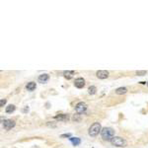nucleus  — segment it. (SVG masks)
<instances>
[{
	"mask_svg": "<svg viewBox=\"0 0 148 148\" xmlns=\"http://www.w3.org/2000/svg\"><path fill=\"white\" fill-rule=\"evenodd\" d=\"M114 130L112 128V127H104L102 128V131H101V135H102V138L106 141H111L113 137H114Z\"/></svg>",
	"mask_w": 148,
	"mask_h": 148,
	"instance_id": "obj_1",
	"label": "nucleus"
},
{
	"mask_svg": "<svg viewBox=\"0 0 148 148\" xmlns=\"http://www.w3.org/2000/svg\"><path fill=\"white\" fill-rule=\"evenodd\" d=\"M102 131V126H101V123L100 122H94L93 125L89 127V131L88 133L90 136H97L99 134V132Z\"/></svg>",
	"mask_w": 148,
	"mask_h": 148,
	"instance_id": "obj_2",
	"label": "nucleus"
},
{
	"mask_svg": "<svg viewBox=\"0 0 148 148\" xmlns=\"http://www.w3.org/2000/svg\"><path fill=\"white\" fill-rule=\"evenodd\" d=\"M111 143L114 146H117V147H125L126 145L125 139H123L120 136H114L113 139L111 140Z\"/></svg>",
	"mask_w": 148,
	"mask_h": 148,
	"instance_id": "obj_3",
	"label": "nucleus"
},
{
	"mask_svg": "<svg viewBox=\"0 0 148 148\" xmlns=\"http://www.w3.org/2000/svg\"><path fill=\"white\" fill-rule=\"evenodd\" d=\"M75 110H76V113L78 114H84L87 110V105L84 103V102H79L76 106H75Z\"/></svg>",
	"mask_w": 148,
	"mask_h": 148,
	"instance_id": "obj_4",
	"label": "nucleus"
},
{
	"mask_svg": "<svg viewBox=\"0 0 148 148\" xmlns=\"http://www.w3.org/2000/svg\"><path fill=\"white\" fill-rule=\"evenodd\" d=\"M15 126V121L12 120H5L3 121V127L5 130H9Z\"/></svg>",
	"mask_w": 148,
	"mask_h": 148,
	"instance_id": "obj_5",
	"label": "nucleus"
},
{
	"mask_svg": "<svg viewBox=\"0 0 148 148\" xmlns=\"http://www.w3.org/2000/svg\"><path fill=\"white\" fill-rule=\"evenodd\" d=\"M96 75L99 79H107L109 77V71L107 70H99L96 72Z\"/></svg>",
	"mask_w": 148,
	"mask_h": 148,
	"instance_id": "obj_6",
	"label": "nucleus"
},
{
	"mask_svg": "<svg viewBox=\"0 0 148 148\" xmlns=\"http://www.w3.org/2000/svg\"><path fill=\"white\" fill-rule=\"evenodd\" d=\"M74 86H75L76 88H78V89L83 88L85 86V80L83 78H81V77L75 79V81H74Z\"/></svg>",
	"mask_w": 148,
	"mask_h": 148,
	"instance_id": "obj_7",
	"label": "nucleus"
},
{
	"mask_svg": "<svg viewBox=\"0 0 148 148\" xmlns=\"http://www.w3.org/2000/svg\"><path fill=\"white\" fill-rule=\"evenodd\" d=\"M55 120H61V121H66L69 120L68 114H57V116L54 117Z\"/></svg>",
	"mask_w": 148,
	"mask_h": 148,
	"instance_id": "obj_8",
	"label": "nucleus"
},
{
	"mask_svg": "<svg viewBox=\"0 0 148 148\" xmlns=\"http://www.w3.org/2000/svg\"><path fill=\"white\" fill-rule=\"evenodd\" d=\"M48 79H49L48 74H42V75H40L39 78H38L40 83H46V82L48 81Z\"/></svg>",
	"mask_w": 148,
	"mask_h": 148,
	"instance_id": "obj_9",
	"label": "nucleus"
},
{
	"mask_svg": "<svg viewBox=\"0 0 148 148\" xmlns=\"http://www.w3.org/2000/svg\"><path fill=\"white\" fill-rule=\"evenodd\" d=\"M36 87H37V84L35 83V82H29V83L27 84V86H26L27 90H28V91H30V92L34 91V90L36 89Z\"/></svg>",
	"mask_w": 148,
	"mask_h": 148,
	"instance_id": "obj_10",
	"label": "nucleus"
},
{
	"mask_svg": "<svg viewBox=\"0 0 148 148\" xmlns=\"http://www.w3.org/2000/svg\"><path fill=\"white\" fill-rule=\"evenodd\" d=\"M63 75H64V78H66L67 80H69V79H71V78L73 77L74 71H69V70L64 71V72H63Z\"/></svg>",
	"mask_w": 148,
	"mask_h": 148,
	"instance_id": "obj_11",
	"label": "nucleus"
},
{
	"mask_svg": "<svg viewBox=\"0 0 148 148\" xmlns=\"http://www.w3.org/2000/svg\"><path fill=\"white\" fill-rule=\"evenodd\" d=\"M127 92V89L125 87H120L118 89H116V93L118 95H122V94H125Z\"/></svg>",
	"mask_w": 148,
	"mask_h": 148,
	"instance_id": "obj_12",
	"label": "nucleus"
},
{
	"mask_svg": "<svg viewBox=\"0 0 148 148\" xmlns=\"http://www.w3.org/2000/svg\"><path fill=\"white\" fill-rule=\"evenodd\" d=\"M69 139H70V141L72 142V144H73L74 146H77V145H79V144H80V142H81L80 138H78V137H70Z\"/></svg>",
	"mask_w": 148,
	"mask_h": 148,
	"instance_id": "obj_13",
	"label": "nucleus"
},
{
	"mask_svg": "<svg viewBox=\"0 0 148 148\" xmlns=\"http://www.w3.org/2000/svg\"><path fill=\"white\" fill-rule=\"evenodd\" d=\"M15 109H16V107H15L14 105H9L8 107H6L5 112H6L7 114H11V113H13V112L15 111Z\"/></svg>",
	"mask_w": 148,
	"mask_h": 148,
	"instance_id": "obj_14",
	"label": "nucleus"
},
{
	"mask_svg": "<svg viewBox=\"0 0 148 148\" xmlns=\"http://www.w3.org/2000/svg\"><path fill=\"white\" fill-rule=\"evenodd\" d=\"M88 92H89L90 95H94V94H96V92H97V88H96L95 86H90L89 89H88Z\"/></svg>",
	"mask_w": 148,
	"mask_h": 148,
	"instance_id": "obj_15",
	"label": "nucleus"
},
{
	"mask_svg": "<svg viewBox=\"0 0 148 148\" xmlns=\"http://www.w3.org/2000/svg\"><path fill=\"white\" fill-rule=\"evenodd\" d=\"M135 73H136L137 76H144L146 74V71L145 70H139V71H136Z\"/></svg>",
	"mask_w": 148,
	"mask_h": 148,
	"instance_id": "obj_16",
	"label": "nucleus"
},
{
	"mask_svg": "<svg viewBox=\"0 0 148 148\" xmlns=\"http://www.w3.org/2000/svg\"><path fill=\"white\" fill-rule=\"evenodd\" d=\"M5 104H6V99H1V101H0V107L3 108Z\"/></svg>",
	"mask_w": 148,
	"mask_h": 148,
	"instance_id": "obj_17",
	"label": "nucleus"
},
{
	"mask_svg": "<svg viewBox=\"0 0 148 148\" xmlns=\"http://www.w3.org/2000/svg\"><path fill=\"white\" fill-rule=\"evenodd\" d=\"M61 138H65V137H71V133H64L60 135Z\"/></svg>",
	"mask_w": 148,
	"mask_h": 148,
	"instance_id": "obj_18",
	"label": "nucleus"
},
{
	"mask_svg": "<svg viewBox=\"0 0 148 148\" xmlns=\"http://www.w3.org/2000/svg\"><path fill=\"white\" fill-rule=\"evenodd\" d=\"M78 116H79V114H76V116H75V114H74V117H73V120H75V121H79V120H80V118H79Z\"/></svg>",
	"mask_w": 148,
	"mask_h": 148,
	"instance_id": "obj_19",
	"label": "nucleus"
},
{
	"mask_svg": "<svg viewBox=\"0 0 148 148\" xmlns=\"http://www.w3.org/2000/svg\"><path fill=\"white\" fill-rule=\"evenodd\" d=\"M147 86H148V82H147Z\"/></svg>",
	"mask_w": 148,
	"mask_h": 148,
	"instance_id": "obj_20",
	"label": "nucleus"
}]
</instances>
